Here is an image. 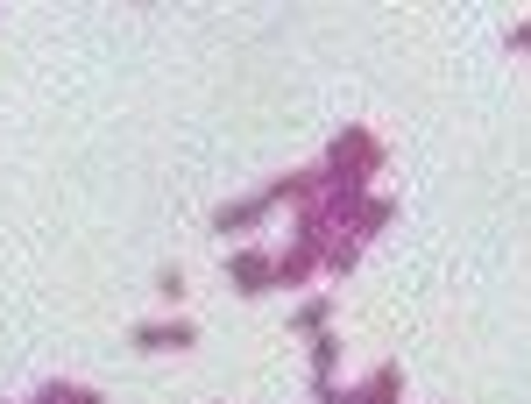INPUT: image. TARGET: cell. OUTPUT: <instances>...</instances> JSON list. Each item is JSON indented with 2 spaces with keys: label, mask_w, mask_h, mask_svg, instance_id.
<instances>
[{
  "label": "cell",
  "mask_w": 531,
  "mask_h": 404,
  "mask_svg": "<svg viewBox=\"0 0 531 404\" xmlns=\"http://www.w3.org/2000/svg\"><path fill=\"white\" fill-rule=\"evenodd\" d=\"M510 43H518V50H531V21H525V29H518V36H510Z\"/></svg>",
  "instance_id": "cell-6"
},
{
  "label": "cell",
  "mask_w": 531,
  "mask_h": 404,
  "mask_svg": "<svg viewBox=\"0 0 531 404\" xmlns=\"http://www.w3.org/2000/svg\"><path fill=\"white\" fill-rule=\"evenodd\" d=\"M319 319H326V299H312V305H298V319H291V326H298V333H319Z\"/></svg>",
  "instance_id": "cell-5"
},
{
  "label": "cell",
  "mask_w": 531,
  "mask_h": 404,
  "mask_svg": "<svg viewBox=\"0 0 531 404\" xmlns=\"http://www.w3.org/2000/svg\"><path fill=\"white\" fill-rule=\"evenodd\" d=\"M198 341V326H184V319H164V326H135V348H191Z\"/></svg>",
  "instance_id": "cell-2"
},
{
  "label": "cell",
  "mask_w": 531,
  "mask_h": 404,
  "mask_svg": "<svg viewBox=\"0 0 531 404\" xmlns=\"http://www.w3.org/2000/svg\"><path fill=\"white\" fill-rule=\"evenodd\" d=\"M354 404H397V369H383L368 391H354Z\"/></svg>",
  "instance_id": "cell-4"
},
{
  "label": "cell",
  "mask_w": 531,
  "mask_h": 404,
  "mask_svg": "<svg viewBox=\"0 0 531 404\" xmlns=\"http://www.w3.org/2000/svg\"><path fill=\"white\" fill-rule=\"evenodd\" d=\"M263 213H269V199H234V206H220V227H227V234H241V227H256Z\"/></svg>",
  "instance_id": "cell-3"
},
{
  "label": "cell",
  "mask_w": 531,
  "mask_h": 404,
  "mask_svg": "<svg viewBox=\"0 0 531 404\" xmlns=\"http://www.w3.org/2000/svg\"><path fill=\"white\" fill-rule=\"evenodd\" d=\"M227 277H234V291H269V284H276V263H269V256H234Z\"/></svg>",
  "instance_id": "cell-1"
}]
</instances>
